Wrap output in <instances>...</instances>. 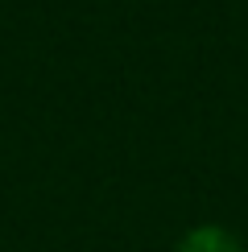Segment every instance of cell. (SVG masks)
<instances>
[{
  "label": "cell",
  "instance_id": "cell-1",
  "mask_svg": "<svg viewBox=\"0 0 248 252\" xmlns=\"http://www.w3.org/2000/svg\"><path fill=\"white\" fill-rule=\"evenodd\" d=\"M174 252H244V248H240V240L227 232V227L203 223V227H190V232L178 240Z\"/></svg>",
  "mask_w": 248,
  "mask_h": 252
}]
</instances>
